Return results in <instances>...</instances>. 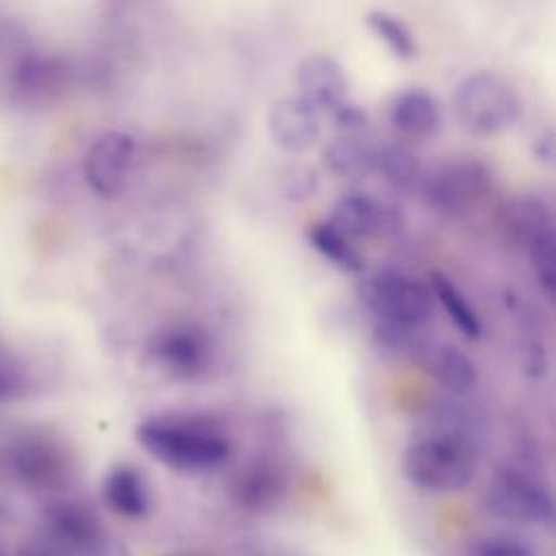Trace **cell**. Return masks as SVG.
<instances>
[{"instance_id":"obj_20","label":"cell","mask_w":556,"mask_h":556,"mask_svg":"<svg viewBox=\"0 0 556 556\" xmlns=\"http://www.w3.org/2000/svg\"><path fill=\"white\" fill-rule=\"evenodd\" d=\"M430 291H432L434 300L445 308V313L454 321V326L467 339H478L482 334V324H480L473 306L465 300V295L452 282L450 276H445L443 271H432L430 274Z\"/></svg>"},{"instance_id":"obj_6","label":"cell","mask_w":556,"mask_h":556,"mask_svg":"<svg viewBox=\"0 0 556 556\" xmlns=\"http://www.w3.org/2000/svg\"><path fill=\"white\" fill-rule=\"evenodd\" d=\"M428 206L447 217H460L476 208L491 189V172L476 156H450L424 176Z\"/></svg>"},{"instance_id":"obj_13","label":"cell","mask_w":556,"mask_h":556,"mask_svg":"<svg viewBox=\"0 0 556 556\" xmlns=\"http://www.w3.org/2000/svg\"><path fill=\"white\" fill-rule=\"evenodd\" d=\"M300 98L319 113H334L348 102V76L341 63L328 54H311L295 67Z\"/></svg>"},{"instance_id":"obj_10","label":"cell","mask_w":556,"mask_h":556,"mask_svg":"<svg viewBox=\"0 0 556 556\" xmlns=\"http://www.w3.org/2000/svg\"><path fill=\"white\" fill-rule=\"evenodd\" d=\"M150 350L154 361L178 380L200 378L213 361V343L208 334L191 324L163 330L156 334Z\"/></svg>"},{"instance_id":"obj_2","label":"cell","mask_w":556,"mask_h":556,"mask_svg":"<svg viewBox=\"0 0 556 556\" xmlns=\"http://www.w3.org/2000/svg\"><path fill=\"white\" fill-rule=\"evenodd\" d=\"M478 458L469 437L430 430L415 439L402 460L410 484L430 493H454L465 489L476 476Z\"/></svg>"},{"instance_id":"obj_12","label":"cell","mask_w":556,"mask_h":556,"mask_svg":"<svg viewBox=\"0 0 556 556\" xmlns=\"http://www.w3.org/2000/svg\"><path fill=\"white\" fill-rule=\"evenodd\" d=\"M406 352L428 376L452 393H465L478 382L473 361L456 345L441 339H408Z\"/></svg>"},{"instance_id":"obj_29","label":"cell","mask_w":556,"mask_h":556,"mask_svg":"<svg viewBox=\"0 0 556 556\" xmlns=\"http://www.w3.org/2000/svg\"><path fill=\"white\" fill-rule=\"evenodd\" d=\"M519 363L526 376L541 378L547 369V354L539 339H523L519 348Z\"/></svg>"},{"instance_id":"obj_26","label":"cell","mask_w":556,"mask_h":556,"mask_svg":"<svg viewBox=\"0 0 556 556\" xmlns=\"http://www.w3.org/2000/svg\"><path fill=\"white\" fill-rule=\"evenodd\" d=\"M528 254H530V265L534 271L536 282L541 289L552 298L554 295V285H556V265H554V228L536 235L528 243Z\"/></svg>"},{"instance_id":"obj_5","label":"cell","mask_w":556,"mask_h":556,"mask_svg":"<svg viewBox=\"0 0 556 556\" xmlns=\"http://www.w3.org/2000/svg\"><path fill=\"white\" fill-rule=\"evenodd\" d=\"M358 298L387 326L415 330L434 313L430 285L397 269H378L358 282Z\"/></svg>"},{"instance_id":"obj_4","label":"cell","mask_w":556,"mask_h":556,"mask_svg":"<svg viewBox=\"0 0 556 556\" xmlns=\"http://www.w3.org/2000/svg\"><path fill=\"white\" fill-rule=\"evenodd\" d=\"M454 113L473 135L508 130L521 115V98L515 87L493 72L465 76L454 91Z\"/></svg>"},{"instance_id":"obj_23","label":"cell","mask_w":556,"mask_h":556,"mask_svg":"<svg viewBox=\"0 0 556 556\" xmlns=\"http://www.w3.org/2000/svg\"><path fill=\"white\" fill-rule=\"evenodd\" d=\"M508 226L515 232V237H519L528 245L536 235L552 228L549 206L539 195H532V193L517 195L508 204Z\"/></svg>"},{"instance_id":"obj_15","label":"cell","mask_w":556,"mask_h":556,"mask_svg":"<svg viewBox=\"0 0 556 556\" xmlns=\"http://www.w3.org/2000/svg\"><path fill=\"white\" fill-rule=\"evenodd\" d=\"M287 493V478L280 467L256 460L245 467L235 482V500L252 513H267L280 504Z\"/></svg>"},{"instance_id":"obj_19","label":"cell","mask_w":556,"mask_h":556,"mask_svg":"<svg viewBox=\"0 0 556 556\" xmlns=\"http://www.w3.org/2000/svg\"><path fill=\"white\" fill-rule=\"evenodd\" d=\"M376 150L371 141L361 132H343L324 146L321 161L337 176H361L376 163Z\"/></svg>"},{"instance_id":"obj_25","label":"cell","mask_w":556,"mask_h":556,"mask_svg":"<svg viewBox=\"0 0 556 556\" xmlns=\"http://www.w3.org/2000/svg\"><path fill=\"white\" fill-rule=\"evenodd\" d=\"M278 189L285 200L304 202L317 193L319 176H317L315 167H311L306 163H289L280 169Z\"/></svg>"},{"instance_id":"obj_32","label":"cell","mask_w":556,"mask_h":556,"mask_svg":"<svg viewBox=\"0 0 556 556\" xmlns=\"http://www.w3.org/2000/svg\"><path fill=\"white\" fill-rule=\"evenodd\" d=\"M532 152L539 161L543 163H552L554 161V132L552 130H545L543 135H539L534 139V146H532Z\"/></svg>"},{"instance_id":"obj_21","label":"cell","mask_w":556,"mask_h":556,"mask_svg":"<svg viewBox=\"0 0 556 556\" xmlns=\"http://www.w3.org/2000/svg\"><path fill=\"white\" fill-rule=\"evenodd\" d=\"M308 241L334 267L350 271V274H358L365 269V261H363L361 252L352 245V239L341 235L328 222L313 224L308 228Z\"/></svg>"},{"instance_id":"obj_24","label":"cell","mask_w":556,"mask_h":556,"mask_svg":"<svg viewBox=\"0 0 556 556\" xmlns=\"http://www.w3.org/2000/svg\"><path fill=\"white\" fill-rule=\"evenodd\" d=\"M369 30L393 52L397 59H413L415 56V39L410 28L402 17L384 9H371L365 15Z\"/></svg>"},{"instance_id":"obj_8","label":"cell","mask_w":556,"mask_h":556,"mask_svg":"<svg viewBox=\"0 0 556 556\" xmlns=\"http://www.w3.org/2000/svg\"><path fill=\"white\" fill-rule=\"evenodd\" d=\"M43 536L70 556H96L104 547V530L96 513L76 500H52L41 510Z\"/></svg>"},{"instance_id":"obj_1","label":"cell","mask_w":556,"mask_h":556,"mask_svg":"<svg viewBox=\"0 0 556 556\" xmlns=\"http://www.w3.org/2000/svg\"><path fill=\"white\" fill-rule=\"evenodd\" d=\"M139 445L159 463L185 473L222 467L230 456V441L208 421L182 417L146 419L135 430Z\"/></svg>"},{"instance_id":"obj_11","label":"cell","mask_w":556,"mask_h":556,"mask_svg":"<svg viewBox=\"0 0 556 556\" xmlns=\"http://www.w3.org/2000/svg\"><path fill=\"white\" fill-rule=\"evenodd\" d=\"M267 135L276 148L289 154L306 152L321 135V113L300 96H285L267 113Z\"/></svg>"},{"instance_id":"obj_18","label":"cell","mask_w":556,"mask_h":556,"mask_svg":"<svg viewBox=\"0 0 556 556\" xmlns=\"http://www.w3.org/2000/svg\"><path fill=\"white\" fill-rule=\"evenodd\" d=\"M102 495L113 513L128 519L146 517L152 506L143 476L130 465H117L106 473Z\"/></svg>"},{"instance_id":"obj_14","label":"cell","mask_w":556,"mask_h":556,"mask_svg":"<svg viewBox=\"0 0 556 556\" xmlns=\"http://www.w3.org/2000/svg\"><path fill=\"white\" fill-rule=\"evenodd\" d=\"M67 85V67L56 56L22 54L13 65L11 87L13 96L28 104H43L56 100Z\"/></svg>"},{"instance_id":"obj_28","label":"cell","mask_w":556,"mask_h":556,"mask_svg":"<svg viewBox=\"0 0 556 556\" xmlns=\"http://www.w3.org/2000/svg\"><path fill=\"white\" fill-rule=\"evenodd\" d=\"M28 391V378L20 363L0 352V402H11Z\"/></svg>"},{"instance_id":"obj_27","label":"cell","mask_w":556,"mask_h":556,"mask_svg":"<svg viewBox=\"0 0 556 556\" xmlns=\"http://www.w3.org/2000/svg\"><path fill=\"white\" fill-rule=\"evenodd\" d=\"M469 556H534V549L528 541L517 536H484L471 545Z\"/></svg>"},{"instance_id":"obj_9","label":"cell","mask_w":556,"mask_h":556,"mask_svg":"<svg viewBox=\"0 0 556 556\" xmlns=\"http://www.w3.org/2000/svg\"><path fill=\"white\" fill-rule=\"evenodd\" d=\"M135 139L128 132L111 130L100 135L85 152L83 174L89 189L100 198H117L128 180Z\"/></svg>"},{"instance_id":"obj_3","label":"cell","mask_w":556,"mask_h":556,"mask_svg":"<svg viewBox=\"0 0 556 556\" xmlns=\"http://www.w3.org/2000/svg\"><path fill=\"white\" fill-rule=\"evenodd\" d=\"M11 473L28 489L59 493L76 476V458L70 445L46 428H26L7 447Z\"/></svg>"},{"instance_id":"obj_7","label":"cell","mask_w":556,"mask_h":556,"mask_svg":"<svg viewBox=\"0 0 556 556\" xmlns=\"http://www.w3.org/2000/svg\"><path fill=\"white\" fill-rule=\"evenodd\" d=\"M489 515L530 526H547L554 519L552 493L528 471L502 467L482 495Z\"/></svg>"},{"instance_id":"obj_16","label":"cell","mask_w":556,"mask_h":556,"mask_svg":"<svg viewBox=\"0 0 556 556\" xmlns=\"http://www.w3.org/2000/svg\"><path fill=\"white\" fill-rule=\"evenodd\" d=\"M326 222L348 239L382 235L391 226L384 206L361 193H348L339 198L332 204Z\"/></svg>"},{"instance_id":"obj_31","label":"cell","mask_w":556,"mask_h":556,"mask_svg":"<svg viewBox=\"0 0 556 556\" xmlns=\"http://www.w3.org/2000/svg\"><path fill=\"white\" fill-rule=\"evenodd\" d=\"M15 556H70V554L41 534L39 539H33L26 545H22Z\"/></svg>"},{"instance_id":"obj_17","label":"cell","mask_w":556,"mask_h":556,"mask_svg":"<svg viewBox=\"0 0 556 556\" xmlns=\"http://www.w3.org/2000/svg\"><path fill=\"white\" fill-rule=\"evenodd\" d=\"M389 119L400 135L428 137L441 124V106L426 89H406L391 100Z\"/></svg>"},{"instance_id":"obj_33","label":"cell","mask_w":556,"mask_h":556,"mask_svg":"<svg viewBox=\"0 0 556 556\" xmlns=\"http://www.w3.org/2000/svg\"><path fill=\"white\" fill-rule=\"evenodd\" d=\"M2 35H4V33H0V41H2Z\"/></svg>"},{"instance_id":"obj_30","label":"cell","mask_w":556,"mask_h":556,"mask_svg":"<svg viewBox=\"0 0 556 556\" xmlns=\"http://www.w3.org/2000/svg\"><path fill=\"white\" fill-rule=\"evenodd\" d=\"M330 117L334 119V126L343 132H361L367 126V113L350 100L341 104L334 113H330Z\"/></svg>"},{"instance_id":"obj_22","label":"cell","mask_w":556,"mask_h":556,"mask_svg":"<svg viewBox=\"0 0 556 556\" xmlns=\"http://www.w3.org/2000/svg\"><path fill=\"white\" fill-rule=\"evenodd\" d=\"M380 176L395 189H408L419 178V161L415 152L400 141L378 146L376 163Z\"/></svg>"}]
</instances>
